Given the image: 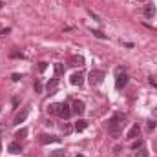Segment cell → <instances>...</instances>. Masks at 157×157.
Masks as SVG:
<instances>
[{
  "label": "cell",
  "mask_w": 157,
  "mask_h": 157,
  "mask_svg": "<svg viewBox=\"0 0 157 157\" xmlns=\"http://www.w3.org/2000/svg\"><path fill=\"white\" fill-rule=\"evenodd\" d=\"M84 110H86V106H84V102H82V101H73V104H71V112H73V113L82 115V113H84Z\"/></svg>",
  "instance_id": "6"
},
{
  "label": "cell",
  "mask_w": 157,
  "mask_h": 157,
  "mask_svg": "<svg viewBox=\"0 0 157 157\" xmlns=\"http://www.w3.org/2000/svg\"><path fill=\"white\" fill-rule=\"evenodd\" d=\"M26 135H28V130H26V128H22V130H18V132H17V135H15V137H18V139H20V137H26Z\"/></svg>",
  "instance_id": "20"
},
{
  "label": "cell",
  "mask_w": 157,
  "mask_h": 157,
  "mask_svg": "<svg viewBox=\"0 0 157 157\" xmlns=\"http://www.w3.org/2000/svg\"><path fill=\"white\" fill-rule=\"evenodd\" d=\"M33 88H35V91H37V93H42V82H40V80H35Z\"/></svg>",
  "instance_id": "19"
},
{
  "label": "cell",
  "mask_w": 157,
  "mask_h": 157,
  "mask_svg": "<svg viewBox=\"0 0 157 157\" xmlns=\"http://www.w3.org/2000/svg\"><path fill=\"white\" fill-rule=\"evenodd\" d=\"M57 84H59V78H57V77H53L51 80H49V82H48V86H46V88H48V91H49V93H51V91H55Z\"/></svg>",
  "instance_id": "14"
},
{
  "label": "cell",
  "mask_w": 157,
  "mask_h": 157,
  "mask_svg": "<svg viewBox=\"0 0 157 157\" xmlns=\"http://www.w3.org/2000/svg\"><path fill=\"white\" fill-rule=\"evenodd\" d=\"M9 57H11V59H22L24 55H22V51H18V49H11V51H9Z\"/></svg>",
  "instance_id": "15"
},
{
  "label": "cell",
  "mask_w": 157,
  "mask_h": 157,
  "mask_svg": "<svg viewBox=\"0 0 157 157\" xmlns=\"http://www.w3.org/2000/svg\"><path fill=\"white\" fill-rule=\"evenodd\" d=\"M60 128H62V132H64V133H70V132H71V126H70L68 122H64V124H62Z\"/></svg>",
  "instance_id": "21"
},
{
  "label": "cell",
  "mask_w": 157,
  "mask_h": 157,
  "mask_svg": "<svg viewBox=\"0 0 157 157\" xmlns=\"http://www.w3.org/2000/svg\"><path fill=\"white\" fill-rule=\"evenodd\" d=\"M48 112L49 113H57L59 117L62 119H68L71 115V110H70V106L66 104V102H60V104H51L49 108H48Z\"/></svg>",
  "instance_id": "2"
},
{
  "label": "cell",
  "mask_w": 157,
  "mask_h": 157,
  "mask_svg": "<svg viewBox=\"0 0 157 157\" xmlns=\"http://www.w3.org/2000/svg\"><path fill=\"white\" fill-rule=\"evenodd\" d=\"M7 33H9V29H2V31H0V37H4V35H7Z\"/></svg>",
  "instance_id": "28"
},
{
  "label": "cell",
  "mask_w": 157,
  "mask_h": 157,
  "mask_svg": "<svg viewBox=\"0 0 157 157\" xmlns=\"http://www.w3.org/2000/svg\"><path fill=\"white\" fill-rule=\"evenodd\" d=\"M91 33H93L97 39H106V35H104L102 31H99V29H91Z\"/></svg>",
  "instance_id": "18"
},
{
  "label": "cell",
  "mask_w": 157,
  "mask_h": 157,
  "mask_svg": "<svg viewBox=\"0 0 157 157\" xmlns=\"http://www.w3.org/2000/svg\"><path fill=\"white\" fill-rule=\"evenodd\" d=\"M143 13H144L146 18H152V17L155 15V6H154V4H146L144 9H143Z\"/></svg>",
  "instance_id": "7"
},
{
  "label": "cell",
  "mask_w": 157,
  "mask_h": 157,
  "mask_svg": "<svg viewBox=\"0 0 157 157\" xmlns=\"http://www.w3.org/2000/svg\"><path fill=\"white\" fill-rule=\"evenodd\" d=\"M11 78H13V80L17 82V80H20V75H18V73H13V77H11Z\"/></svg>",
  "instance_id": "26"
},
{
  "label": "cell",
  "mask_w": 157,
  "mask_h": 157,
  "mask_svg": "<svg viewBox=\"0 0 157 157\" xmlns=\"http://www.w3.org/2000/svg\"><path fill=\"white\" fill-rule=\"evenodd\" d=\"M135 157H148V150H146V148H139V150L135 152Z\"/></svg>",
  "instance_id": "16"
},
{
  "label": "cell",
  "mask_w": 157,
  "mask_h": 157,
  "mask_svg": "<svg viewBox=\"0 0 157 157\" xmlns=\"http://www.w3.org/2000/svg\"><path fill=\"white\" fill-rule=\"evenodd\" d=\"M4 130H6V126H4V124H0V133H4Z\"/></svg>",
  "instance_id": "29"
},
{
  "label": "cell",
  "mask_w": 157,
  "mask_h": 157,
  "mask_svg": "<svg viewBox=\"0 0 157 157\" xmlns=\"http://www.w3.org/2000/svg\"><path fill=\"white\" fill-rule=\"evenodd\" d=\"M86 128H88V121L78 119L77 122H75V130H77V132H82V130H86Z\"/></svg>",
  "instance_id": "13"
},
{
  "label": "cell",
  "mask_w": 157,
  "mask_h": 157,
  "mask_svg": "<svg viewBox=\"0 0 157 157\" xmlns=\"http://www.w3.org/2000/svg\"><path fill=\"white\" fill-rule=\"evenodd\" d=\"M77 157H84V155H77Z\"/></svg>",
  "instance_id": "30"
},
{
  "label": "cell",
  "mask_w": 157,
  "mask_h": 157,
  "mask_svg": "<svg viewBox=\"0 0 157 157\" xmlns=\"http://www.w3.org/2000/svg\"><path fill=\"white\" fill-rule=\"evenodd\" d=\"M62 75V64H55V77L59 78Z\"/></svg>",
  "instance_id": "17"
},
{
  "label": "cell",
  "mask_w": 157,
  "mask_h": 157,
  "mask_svg": "<svg viewBox=\"0 0 157 157\" xmlns=\"http://www.w3.org/2000/svg\"><path fill=\"white\" fill-rule=\"evenodd\" d=\"M104 71L102 70H93L91 73H90V84L91 86H99V84H102V80H104Z\"/></svg>",
  "instance_id": "3"
},
{
  "label": "cell",
  "mask_w": 157,
  "mask_h": 157,
  "mask_svg": "<svg viewBox=\"0 0 157 157\" xmlns=\"http://www.w3.org/2000/svg\"><path fill=\"white\" fill-rule=\"evenodd\" d=\"M82 82H84V75H82L80 71H78V73H73V75H71V84H73V86H80Z\"/></svg>",
  "instance_id": "11"
},
{
  "label": "cell",
  "mask_w": 157,
  "mask_h": 157,
  "mask_svg": "<svg viewBox=\"0 0 157 157\" xmlns=\"http://www.w3.org/2000/svg\"><path fill=\"white\" fill-rule=\"evenodd\" d=\"M124 121H126V117L121 115V113H117V115H113V117L106 122V130H108V133H110L112 137H119V135H121L122 126H124Z\"/></svg>",
  "instance_id": "1"
},
{
  "label": "cell",
  "mask_w": 157,
  "mask_h": 157,
  "mask_svg": "<svg viewBox=\"0 0 157 157\" xmlns=\"http://www.w3.org/2000/svg\"><path fill=\"white\" fill-rule=\"evenodd\" d=\"M150 84H154V86H157V78H155V77H150Z\"/></svg>",
  "instance_id": "27"
},
{
  "label": "cell",
  "mask_w": 157,
  "mask_h": 157,
  "mask_svg": "<svg viewBox=\"0 0 157 157\" xmlns=\"http://www.w3.org/2000/svg\"><path fill=\"white\" fill-rule=\"evenodd\" d=\"M141 144H143L141 141H137V143H133V150H137V148H141Z\"/></svg>",
  "instance_id": "25"
},
{
  "label": "cell",
  "mask_w": 157,
  "mask_h": 157,
  "mask_svg": "<svg viewBox=\"0 0 157 157\" xmlns=\"http://www.w3.org/2000/svg\"><path fill=\"white\" fill-rule=\"evenodd\" d=\"M46 68H48V64H46V62H40V66H39V70H40V71H44Z\"/></svg>",
  "instance_id": "23"
},
{
  "label": "cell",
  "mask_w": 157,
  "mask_h": 157,
  "mask_svg": "<svg viewBox=\"0 0 157 157\" xmlns=\"http://www.w3.org/2000/svg\"><path fill=\"white\" fill-rule=\"evenodd\" d=\"M128 84V75L124 73V71H121V70H117V78H115V88L117 90H122L124 86Z\"/></svg>",
  "instance_id": "4"
},
{
  "label": "cell",
  "mask_w": 157,
  "mask_h": 157,
  "mask_svg": "<svg viewBox=\"0 0 157 157\" xmlns=\"http://www.w3.org/2000/svg\"><path fill=\"white\" fill-rule=\"evenodd\" d=\"M139 133H141V128H139V124H133V126H132V128L128 130L126 137H128V139H135V137H137Z\"/></svg>",
  "instance_id": "8"
},
{
  "label": "cell",
  "mask_w": 157,
  "mask_h": 157,
  "mask_svg": "<svg viewBox=\"0 0 157 157\" xmlns=\"http://www.w3.org/2000/svg\"><path fill=\"white\" fill-rule=\"evenodd\" d=\"M28 119V110H22L20 113H17V117H15V124H20V122H24Z\"/></svg>",
  "instance_id": "12"
},
{
  "label": "cell",
  "mask_w": 157,
  "mask_h": 157,
  "mask_svg": "<svg viewBox=\"0 0 157 157\" xmlns=\"http://www.w3.org/2000/svg\"><path fill=\"white\" fill-rule=\"evenodd\" d=\"M39 141L42 144H49V143H59L60 139L59 137H55V135H48V133H40L39 135Z\"/></svg>",
  "instance_id": "5"
},
{
  "label": "cell",
  "mask_w": 157,
  "mask_h": 157,
  "mask_svg": "<svg viewBox=\"0 0 157 157\" xmlns=\"http://www.w3.org/2000/svg\"><path fill=\"white\" fill-rule=\"evenodd\" d=\"M70 64L71 66H75V68H80V66H84V59L80 57V55H73V57H70Z\"/></svg>",
  "instance_id": "10"
},
{
  "label": "cell",
  "mask_w": 157,
  "mask_h": 157,
  "mask_svg": "<svg viewBox=\"0 0 157 157\" xmlns=\"http://www.w3.org/2000/svg\"><path fill=\"white\" fill-rule=\"evenodd\" d=\"M7 152H11V154H20V152H22V146H20V143H17V141L9 143V144H7Z\"/></svg>",
  "instance_id": "9"
},
{
  "label": "cell",
  "mask_w": 157,
  "mask_h": 157,
  "mask_svg": "<svg viewBox=\"0 0 157 157\" xmlns=\"http://www.w3.org/2000/svg\"><path fill=\"white\" fill-rule=\"evenodd\" d=\"M49 157H64V152L62 150H57V152H53Z\"/></svg>",
  "instance_id": "22"
},
{
  "label": "cell",
  "mask_w": 157,
  "mask_h": 157,
  "mask_svg": "<svg viewBox=\"0 0 157 157\" xmlns=\"http://www.w3.org/2000/svg\"><path fill=\"white\" fill-rule=\"evenodd\" d=\"M154 128H155V122H154V121H150V122H148V130H154Z\"/></svg>",
  "instance_id": "24"
}]
</instances>
